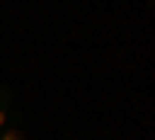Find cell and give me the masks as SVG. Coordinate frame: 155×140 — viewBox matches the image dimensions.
Wrapping results in <instances>:
<instances>
[{"label": "cell", "instance_id": "1", "mask_svg": "<svg viewBox=\"0 0 155 140\" xmlns=\"http://www.w3.org/2000/svg\"><path fill=\"white\" fill-rule=\"evenodd\" d=\"M12 121H19V112L12 109V87L0 84V131Z\"/></svg>", "mask_w": 155, "mask_h": 140}, {"label": "cell", "instance_id": "2", "mask_svg": "<svg viewBox=\"0 0 155 140\" xmlns=\"http://www.w3.org/2000/svg\"><path fill=\"white\" fill-rule=\"evenodd\" d=\"M0 140H28V134H25V128L19 121H12V125H6V128L0 131Z\"/></svg>", "mask_w": 155, "mask_h": 140}]
</instances>
